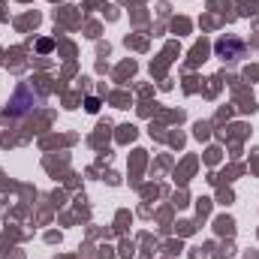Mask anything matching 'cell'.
Masks as SVG:
<instances>
[{
    "label": "cell",
    "instance_id": "1",
    "mask_svg": "<svg viewBox=\"0 0 259 259\" xmlns=\"http://www.w3.org/2000/svg\"><path fill=\"white\" fill-rule=\"evenodd\" d=\"M241 52H244V46H241V39H220L217 42V55L226 61H235V58H241Z\"/></svg>",
    "mask_w": 259,
    "mask_h": 259
},
{
    "label": "cell",
    "instance_id": "2",
    "mask_svg": "<svg viewBox=\"0 0 259 259\" xmlns=\"http://www.w3.org/2000/svg\"><path fill=\"white\" fill-rule=\"evenodd\" d=\"M84 106H88V112H97V109H100V100H94V97H91Z\"/></svg>",
    "mask_w": 259,
    "mask_h": 259
}]
</instances>
